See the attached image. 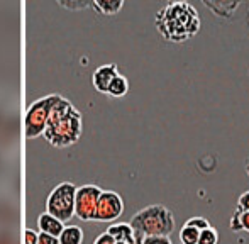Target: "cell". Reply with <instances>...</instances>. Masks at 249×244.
Returning <instances> with one entry per match:
<instances>
[{"mask_svg":"<svg viewBox=\"0 0 249 244\" xmlns=\"http://www.w3.org/2000/svg\"><path fill=\"white\" fill-rule=\"evenodd\" d=\"M154 24L166 41L185 43L197 36L202 22L194 5L187 2H171L156 14Z\"/></svg>","mask_w":249,"mask_h":244,"instance_id":"1","label":"cell"},{"mask_svg":"<svg viewBox=\"0 0 249 244\" xmlns=\"http://www.w3.org/2000/svg\"><path fill=\"white\" fill-rule=\"evenodd\" d=\"M82 136V114L66 99H59L53 107L44 138L56 148L75 144Z\"/></svg>","mask_w":249,"mask_h":244,"instance_id":"2","label":"cell"},{"mask_svg":"<svg viewBox=\"0 0 249 244\" xmlns=\"http://www.w3.org/2000/svg\"><path fill=\"white\" fill-rule=\"evenodd\" d=\"M129 224L136 232L148 238V236H166L170 238L175 231V217L170 209L164 205H149L132 215Z\"/></svg>","mask_w":249,"mask_h":244,"instance_id":"3","label":"cell"},{"mask_svg":"<svg viewBox=\"0 0 249 244\" xmlns=\"http://www.w3.org/2000/svg\"><path fill=\"white\" fill-rule=\"evenodd\" d=\"M59 99H61V95L51 93V95L37 99L36 102L31 104L26 112V117H24V131H26L27 139H33V138H37V136L44 134L48 121H50V116H51V110Z\"/></svg>","mask_w":249,"mask_h":244,"instance_id":"4","label":"cell"},{"mask_svg":"<svg viewBox=\"0 0 249 244\" xmlns=\"http://www.w3.org/2000/svg\"><path fill=\"white\" fill-rule=\"evenodd\" d=\"M76 190H78V188L70 182L59 183L50 193V197H48V202H46L48 214L59 219L61 222L70 221V219L75 215Z\"/></svg>","mask_w":249,"mask_h":244,"instance_id":"5","label":"cell"},{"mask_svg":"<svg viewBox=\"0 0 249 244\" xmlns=\"http://www.w3.org/2000/svg\"><path fill=\"white\" fill-rule=\"evenodd\" d=\"M102 188L97 185H83L76 190L75 215L82 221H95L97 205H99Z\"/></svg>","mask_w":249,"mask_h":244,"instance_id":"6","label":"cell"},{"mask_svg":"<svg viewBox=\"0 0 249 244\" xmlns=\"http://www.w3.org/2000/svg\"><path fill=\"white\" fill-rule=\"evenodd\" d=\"M19 112L0 102V151L10 149L19 136Z\"/></svg>","mask_w":249,"mask_h":244,"instance_id":"7","label":"cell"},{"mask_svg":"<svg viewBox=\"0 0 249 244\" xmlns=\"http://www.w3.org/2000/svg\"><path fill=\"white\" fill-rule=\"evenodd\" d=\"M124 212V200L119 193L110 190H104L100 195L99 205H97L95 221L99 222H110L119 219Z\"/></svg>","mask_w":249,"mask_h":244,"instance_id":"8","label":"cell"},{"mask_svg":"<svg viewBox=\"0 0 249 244\" xmlns=\"http://www.w3.org/2000/svg\"><path fill=\"white\" fill-rule=\"evenodd\" d=\"M19 222V207L9 195H0V229H14Z\"/></svg>","mask_w":249,"mask_h":244,"instance_id":"9","label":"cell"},{"mask_svg":"<svg viewBox=\"0 0 249 244\" xmlns=\"http://www.w3.org/2000/svg\"><path fill=\"white\" fill-rule=\"evenodd\" d=\"M117 75H119L117 65H114V63H110V65H102L93 71L92 83H93V87H95L97 92L107 93L108 87H110V83L114 82V78Z\"/></svg>","mask_w":249,"mask_h":244,"instance_id":"10","label":"cell"},{"mask_svg":"<svg viewBox=\"0 0 249 244\" xmlns=\"http://www.w3.org/2000/svg\"><path fill=\"white\" fill-rule=\"evenodd\" d=\"M203 5L217 17H222V19H232L234 14H236L237 7L241 5L239 2H234V0H203Z\"/></svg>","mask_w":249,"mask_h":244,"instance_id":"11","label":"cell"},{"mask_svg":"<svg viewBox=\"0 0 249 244\" xmlns=\"http://www.w3.org/2000/svg\"><path fill=\"white\" fill-rule=\"evenodd\" d=\"M39 229L41 232H46V234H51L54 236V238H59L61 236V232L65 231V226H63V222L59 221V219L53 217L51 214H43L39 215Z\"/></svg>","mask_w":249,"mask_h":244,"instance_id":"12","label":"cell"},{"mask_svg":"<svg viewBox=\"0 0 249 244\" xmlns=\"http://www.w3.org/2000/svg\"><path fill=\"white\" fill-rule=\"evenodd\" d=\"M122 5H124L122 0H95V2H92L93 9L99 10L100 14H105V16H115L122 9Z\"/></svg>","mask_w":249,"mask_h":244,"instance_id":"13","label":"cell"},{"mask_svg":"<svg viewBox=\"0 0 249 244\" xmlns=\"http://www.w3.org/2000/svg\"><path fill=\"white\" fill-rule=\"evenodd\" d=\"M59 244H82L83 241V231L78 226H68L59 236Z\"/></svg>","mask_w":249,"mask_h":244,"instance_id":"14","label":"cell"},{"mask_svg":"<svg viewBox=\"0 0 249 244\" xmlns=\"http://www.w3.org/2000/svg\"><path fill=\"white\" fill-rule=\"evenodd\" d=\"M231 231H234V232L246 231V232H249V212H243L241 209L236 207L232 219H231Z\"/></svg>","mask_w":249,"mask_h":244,"instance_id":"15","label":"cell"},{"mask_svg":"<svg viewBox=\"0 0 249 244\" xmlns=\"http://www.w3.org/2000/svg\"><path fill=\"white\" fill-rule=\"evenodd\" d=\"M127 92H129V82H127V78H125V76H122L121 73H119V75L114 78V82L110 83V87H108L107 95L119 99V97H124Z\"/></svg>","mask_w":249,"mask_h":244,"instance_id":"16","label":"cell"},{"mask_svg":"<svg viewBox=\"0 0 249 244\" xmlns=\"http://www.w3.org/2000/svg\"><path fill=\"white\" fill-rule=\"evenodd\" d=\"M198 238H200V231L195 227H190V226H185L180 231V241L183 244H198Z\"/></svg>","mask_w":249,"mask_h":244,"instance_id":"17","label":"cell"},{"mask_svg":"<svg viewBox=\"0 0 249 244\" xmlns=\"http://www.w3.org/2000/svg\"><path fill=\"white\" fill-rule=\"evenodd\" d=\"M219 243V232L213 227H209L205 231H200L198 244H217Z\"/></svg>","mask_w":249,"mask_h":244,"instance_id":"18","label":"cell"},{"mask_svg":"<svg viewBox=\"0 0 249 244\" xmlns=\"http://www.w3.org/2000/svg\"><path fill=\"white\" fill-rule=\"evenodd\" d=\"M0 244H19L16 229H0Z\"/></svg>","mask_w":249,"mask_h":244,"instance_id":"19","label":"cell"},{"mask_svg":"<svg viewBox=\"0 0 249 244\" xmlns=\"http://www.w3.org/2000/svg\"><path fill=\"white\" fill-rule=\"evenodd\" d=\"M185 226H190V227H195V229H198V231H205V229H209V227H212L210 226V222L207 221L205 217H192V219H188L187 222H185Z\"/></svg>","mask_w":249,"mask_h":244,"instance_id":"20","label":"cell"},{"mask_svg":"<svg viewBox=\"0 0 249 244\" xmlns=\"http://www.w3.org/2000/svg\"><path fill=\"white\" fill-rule=\"evenodd\" d=\"M142 244H173L166 236H148L142 239Z\"/></svg>","mask_w":249,"mask_h":244,"instance_id":"21","label":"cell"},{"mask_svg":"<svg viewBox=\"0 0 249 244\" xmlns=\"http://www.w3.org/2000/svg\"><path fill=\"white\" fill-rule=\"evenodd\" d=\"M37 244H59V239L51 234H46V232H39V236H37Z\"/></svg>","mask_w":249,"mask_h":244,"instance_id":"22","label":"cell"},{"mask_svg":"<svg viewBox=\"0 0 249 244\" xmlns=\"http://www.w3.org/2000/svg\"><path fill=\"white\" fill-rule=\"evenodd\" d=\"M37 236H39V232L33 231V229H26L24 231V244H37Z\"/></svg>","mask_w":249,"mask_h":244,"instance_id":"23","label":"cell"},{"mask_svg":"<svg viewBox=\"0 0 249 244\" xmlns=\"http://www.w3.org/2000/svg\"><path fill=\"white\" fill-rule=\"evenodd\" d=\"M237 209H241L243 212H249V190L244 192L237 200Z\"/></svg>","mask_w":249,"mask_h":244,"instance_id":"24","label":"cell"},{"mask_svg":"<svg viewBox=\"0 0 249 244\" xmlns=\"http://www.w3.org/2000/svg\"><path fill=\"white\" fill-rule=\"evenodd\" d=\"M93 244H115V241H114V238H112V236L108 234L107 231H105V232H102L99 238L95 239V243H93Z\"/></svg>","mask_w":249,"mask_h":244,"instance_id":"25","label":"cell"},{"mask_svg":"<svg viewBox=\"0 0 249 244\" xmlns=\"http://www.w3.org/2000/svg\"><path fill=\"white\" fill-rule=\"evenodd\" d=\"M59 5H63V7H70V9H83V7L92 5V2H90V3H68V2H59Z\"/></svg>","mask_w":249,"mask_h":244,"instance_id":"26","label":"cell"},{"mask_svg":"<svg viewBox=\"0 0 249 244\" xmlns=\"http://www.w3.org/2000/svg\"><path fill=\"white\" fill-rule=\"evenodd\" d=\"M3 170H5V159H3V155L0 151V175L3 173Z\"/></svg>","mask_w":249,"mask_h":244,"instance_id":"27","label":"cell"},{"mask_svg":"<svg viewBox=\"0 0 249 244\" xmlns=\"http://www.w3.org/2000/svg\"><path fill=\"white\" fill-rule=\"evenodd\" d=\"M246 170H248V175H249V159H248V165H246Z\"/></svg>","mask_w":249,"mask_h":244,"instance_id":"28","label":"cell"},{"mask_svg":"<svg viewBox=\"0 0 249 244\" xmlns=\"http://www.w3.org/2000/svg\"><path fill=\"white\" fill-rule=\"evenodd\" d=\"M248 20H249V17H248Z\"/></svg>","mask_w":249,"mask_h":244,"instance_id":"29","label":"cell"}]
</instances>
